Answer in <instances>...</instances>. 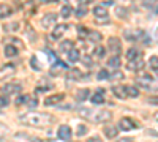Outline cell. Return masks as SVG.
<instances>
[{
	"label": "cell",
	"mask_w": 158,
	"mask_h": 142,
	"mask_svg": "<svg viewBox=\"0 0 158 142\" xmlns=\"http://www.w3.org/2000/svg\"><path fill=\"white\" fill-rule=\"evenodd\" d=\"M108 65H109L111 68H115V70H117L118 67H120V59H118V55H117V54H114V55L108 60Z\"/></svg>",
	"instance_id": "7402d4cb"
},
{
	"label": "cell",
	"mask_w": 158,
	"mask_h": 142,
	"mask_svg": "<svg viewBox=\"0 0 158 142\" xmlns=\"http://www.w3.org/2000/svg\"><path fill=\"white\" fill-rule=\"evenodd\" d=\"M81 3H82V5H85V3H90V0H81Z\"/></svg>",
	"instance_id": "c3c4849f"
},
{
	"label": "cell",
	"mask_w": 158,
	"mask_h": 142,
	"mask_svg": "<svg viewBox=\"0 0 158 142\" xmlns=\"http://www.w3.org/2000/svg\"><path fill=\"white\" fill-rule=\"evenodd\" d=\"M30 63H32V68H33L35 71H40V70H41V67H40V62L36 60V57H32Z\"/></svg>",
	"instance_id": "d590c367"
},
{
	"label": "cell",
	"mask_w": 158,
	"mask_h": 142,
	"mask_svg": "<svg viewBox=\"0 0 158 142\" xmlns=\"http://www.w3.org/2000/svg\"><path fill=\"white\" fill-rule=\"evenodd\" d=\"M84 63H85V67H89V68L92 67V60H90L89 57H85V59H84Z\"/></svg>",
	"instance_id": "bcb514c9"
},
{
	"label": "cell",
	"mask_w": 158,
	"mask_h": 142,
	"mask_svg": "<svg viewBox=\"0 0 158 142\" xmlns=\"http://www.w3.org/2000/svg\"><path fill=\"white\" fill-rule=\"evenodd\" d=\"M67 27H68V25H65V24L56 25L54 32H52V40H60V38L63 36V33L67 32Z\"/></svg>",
	"instance_id": "7c38bea8"
},
{
	"label": "cell",
	"mask_w": 158,
	"mask_h": 142,
	"mask_svg": "<svg viewBox=\"0 0 158 142\" xmlns=\"http://www.w3.org/2000/svg\"><path fill=\"white\" fill-rule=\"evenodd\" d=\"M67 54H68V60H70L71 63H76L79 59H81V55H79V51H77V49H74V47H73V49H70Z\"/></svg>",
	"instance_id": "d6986e66"
},
{
	"label": "cell",
	"mask_w": 158,
	"mask_h": 142,
	"mask_svg": "<svg viewBox=\"0 0 158 142\" xmlns=\"http://www.w3.org/2000/svg\"><path fill=\"white\" fill-rule=\"evenodd\" d=\"M48 57H49V60H51L52 63H54V62L57 60V59H56V55H54V54H52V51H48Z\"/></svg>",
	"instance_id": "7bdbcfd3"
},
{
	"label": "cell",
	"mask_w": 158,
	"mask_h": 142,
	"mask_svg": "<svg viewBox=\"0 0 158 142\" xmlns=\"http://www.w3.org/2000/svg\"><path fill=\"white\" fill-rule=\"evenodd\" d=\"M16 54H18V49H16L15 46H11V44L5 46V55H6V57H15Z\"/></svg>",
	"instance_id": "d4e9b609"
},
{
	"label": "cell",
	"mask_w": 158,
	"mask_h": 142,
	"mask_svg": "<svg viewBox=\"0 0 158 142\" xmlns=\"http://www.w3.org/2000/svg\"><path fill=\"white\" fill-rule=\"evenodd\" d=\"M85 13H87V10H85L84 6H81V8H77V10H76V16L82 18V16H85Z\"/></svg>",
	"instance_id": "b9f144b4"
},
{
	"label": "cell",
	"mask_w": 158,
	"mask_h": 142,
	"mask_svg": "<svg viewBox=\"0 0 158 142\" xmlns=\"http://www.w3.org/2000/svg\"><path fill=\"white\" fill-rule=\"evenodd\" d=\"M81 71H79V70H71L70 71V79H73V81H79V79H81Z\"/></svg>",
	"instance_id": "f546056e"
},
{
	"label": "cell",
	"mask_w": 158,
	"mask_h": 142,
	"mask_svg": "<svg viewBox=\"0 0 158 142\" xmlns=\"http://www.w3.org/2000/svg\"><path fill=\"white\" fill-rule=\"evenodd\" d=\"M87 98H89V88H81V90L76 93V101H79V103L85 101Z\"/></svg>",
	"instance_id": "44dd1931"
},
{
	"label": "cell",
	"mask_w": 158,
	"mask_h": 142,
	"mask_svg": "<svg viewBox=\"0 0 158 142\" xmlns=\"http://www.w3.org/2000/svg\"><path fill=\"white\" fill-rule=\"evenodd\" d=\"M79 114H81L82 117H89V115L92 114V109H85V108H81V109H79Z\"/></svg>",
	"instance_id": "60d3db41"
},
{
	"label": "cell",
	"mask_w": 158,
	"mask_h": 142,
	"mask_svg": "<svg viewBox=\"0 0 158 142\" xmlns=\"http://www.w3.org/2000/svg\"><path fill=\"white\" fill-rule=\"evenodd\" d=\"M136 82H138V85L142 87V88H150L152 84L155 82V77H152V76H149V74H142V76H139L138 79H136Z\"/></svg>",
	"instance_id": "277c9868"
},
{
	"label": "cell",
	"mask_w": 158,
	"mask_h": 142,
	"mask_svg": "<svg viewBox=\"0 0 158 142\" xmlns=\"http://www.w3.org/2000/svg\"><path fill=\"white\" fill-rule=\"evenodd\" d=\"M125 92H127V96H131V98H136L139 95V90L136 87H125Z\"/></svg>",
	"instance_id": "484cf974"
},
{
	"label": "cell",
	"mask_w": 158,
	"mask_h": 142,
	"mask_svg": "<svg viewBox=\"0 0 158 142\" xmlns=\"http://www.w3.org/2000/svg\"><path fill=\"white\" fill-rule=\"evenodd\" d=\"M27 104H29V108H35V106L38 104V101H36V99H32V98H30Z\"/></svg>",
	"instance_id": "ee69618b"
},
{
	"label": "cell",
	"mask_w": 158,
	"mask_h": 142,
	"mask_svg": "<svg viewBox=\"0 0 158 142\" xmlns=\"http://www.w3.org/2000/svg\"><path fill=\"white\" fill-rule=\"evenodd\" d=\"M94 14L97 16V19L103 18V19H106L108 18V10H106V5H98L94 8Z\"/></svg>",
	"instance_id": "5bb4252c"
},
{
	"label": "cell",
	"mask_w": 158,
	"mask_h": 142,
	"mask_svg": "<svg viewBox=\"0 0 158 142\" xmlns=\"http://www.w3.org/2000/svg\"><path fill=\"white\" fill-rule=\"evenodd\" d=\"M29 99H30V96H29V95H21V96L16 99V104H27Z\"/></svg>",
	"instance_id": "d6a6232c"
},
{
	"label": "cell",
	"mask_w": 158,
	"mask_h": 142,
	"mask_svg": "<svg viewBox=\"0 0 158 142\" xmlns=\"http://www.w3.org/2000/svg\"><path fill=\"white\" fill-rule=\"evenodd\" d=\"M8 104H10V99H8V96L2 95V96H0V106L5 108V106H8Z\"/></svg>",
	"instance_id": "f35d334b"
},
{
	"label": "cell",
	"mask_w": 158,
	"mask_h": 142,
	"mask_svg": "<svg viewBox=\"0 0 158 142\" xmlns=\"http://www.w3.org/2000/svg\"><path fill=\"white\" fill-rule=\"evenodd\" d=\"M112 93H114L117 98H120V99L127 98V92H125V87H123V85H114V87H112Z\"/></svg>",
	"instance_id": "2e32d148"
},
{
	"label": "cell",
	"mask_w": 158,
	"mask_h": 142,
	"mask_svg": "<svg viewBox=\"0 0 158 142\" xmlns=\"http://www.w3.org/2000/svg\"><path fill=\"white\" fill-rule=\"evenodd\" d=\"M67 70H68V65L63 63V62H60V60H56L54 65H51V74L52 76H59L60 73L67 71Z\"/></svg>",
	"instance_id": "5b68a950"
},
{
	"label": "cell",
	"mask_w": 158,
	"mask_h": 142,
	"mask_svg": "<svg viewBox=\"0 0 158 142\" xmlns=\"http://www.w3.org/2000/svg\"><path fill=\"white\" fill-rule=\"evenodd\" d=\"M118 134V126H106L104 128V136L108 139H114Z\"/></svg>",
	"instance_id": "9a60e30c"
},
{
	"label": "cell",
	"mask_w": 158,
	"mask_h": 142,
	"mask_svg": "<svg viewBox=\"0 0 158 142\" xmlns=\"http://www.w3.org/2000/svg\"><path fill=\"white\" fill-rule=\"evenodd\" d=\"M51 88H52V85H36L35 92L36 93H41V92H48V90H51Z\"/></svg>",
	"instance_id": "836d02e7"
},
{
	"label": "cell",
	"mask_w": 158,
	"mask_h": 142,
	"mask_svg": "<svg viewBox=\"0 0 158 142\" xmlns=\"http://www.w3.org/2000/svg\"><path fill=\"white\" fill-rule=\"evenodd\" d=\"M150 67H152V70H153V73H156L158 71V57L156 55H153L152 59H150Z\"/></svg>",
	"instance_id": "4dcf8cb0"
},
{
	"label": "cell",
	"mask_w": 158,
	"mask_h": 142,
	"mask_svg": "<svg viewBox=\"0 0 158 142\" xmlns=\"http://www.w3.org/2000/svg\"><path fill=\"white\" fill-rule=\"evenodd\" d=\"M56 22H57V14H56V13H46V14L43 16V19H41V25L44 29L54 27Z\"/></svg>",
	"instance_id": "3957f363"
},
{
	"label": "cell",
	"mask_w": 158,
	"mask_h": 142,
	"mask_svg": "<svg viewBox=\"0 0 158 142\" xmlns=\"http://www.w3.org/2000/svg\"><path fill=\"white\" fill-rule=\"evenodd\" d=\"M108 46H109V49H111V52H114V54H117V55H118V52L122 51V43H120V40H118V38H115V36H112V38H109V40H108Z\"/></svg>",
	"instance_id": "30bf717a"
},
{
	"label": "cell",
	"mask_w": 158,
	"mask_h": 142,
	"mask_svg": "<svg viewBox=\"0 0 158 142\" xmlns=\"http://www.w3.org/2000/svg\"><path fill=\"white\" fill-rule=\"evenodd\" d=\"M111 79H117V81H120V79H123V73L122 71H115L112 76H109Z\"/></svg>",
	"instance_id": "ab89813d"
},
{
	"label": "cell",
	"mask_w": 158,
	"mask_h": 142,
	"mask_svg": "<svg viewBox=\"0 0 158 142\" xmlns=\"http://www.w3.org/2000/svg\"><path fill=\"white\" fill-rule=\"evenodd\" d=\"M115 13H117V16L120 18V19H125V18L128 16V11H127L125 8H120V6H118V8L115 10Z\"/></svg>",
	"instance_id": "1f68e13d"
},
{
	"label": "cell",
	"mask_w": 158,
	"mask_h": 142,
	"mask_svg": "<svg viewBox=\"0 0 158 142\" xmlns=\"http://www.w3.org/2000/svg\"><path fill=\"white\" fill-rule=\"evenodd\" d=\"M73 47H74V43L71 40H63V43H60V46H59V51L60 52H68Z\"/></svg>",
	"instance_id": "ac0fdd59"
},
{
	"label": "cell",
	"mask_w": 158,
	"mask_h": 142,
	"mask_svg": "<svg viewBox=\"0 0 158 142\" xmlns=\"http://www.w3.org/2000/svg\"><path fill=\"white\" fill-rule=\"evenodd\" d=\"M63 98H65V95H62V93L51 95V96H48V98L44 99V104H46V106H56V104H59V103L63 101Z\"/></svg>",
	"instance_id": "8fae6325"
},
{
	"label": "cell",
	"mask_w": 158,
	"mask_h": 142,
	"mask_svg": "<svg viewBox=\"0 0 158 142\" xmlns=\"http://www.w3.org/2000/svg\"><path fill=\"white\" fill-rule=\"evenodd\" d=\"M142 35H144V32L139 29H128L123 32V36L127 38V41H139Z\"/></svg>",
	"instance_id": "7a4b0ae2"
},
{
	"label": "cell",
	"mask_w": 158,
	"mask_h": 142,
	"mask_svg": "<svg viewBox=\"0 0 158 142\" xmlns=\"http://www.w3.org/2000/svg\"><path fill=\"white\" fill-rule=\"evenodd\" d=\"M77 128H79V130H77V133H76L77 136H84V134L87 133V126H85V125H79Z\"/></svg>",
	"instance_id": "74e56055"
},
{
	"label": "cell",
	"mask_w": 158,
	"mask_h": 142,
	"mask_svg": "<svg viewBox=\"0 0 158 142\" xmlns=\"http://www.w3.org/2000/svg\"><path fill=\"white\" fill-rule=\"evenodd\" d=\"M40 2H43V3H56V2H59V0H40Z\"/></svg>",
	"instance_id": "7dc6e473"
},
{
	"label": "cell",
	"mask_w": 158,
	"mask_h": 142,
	"mask_svg": "<svg viewBox=\"0 0 158 142\" xmlns=\"http://www.w3.org/2000/svg\"><path fill=\"white\" fill-rule=\"evenodd\" d=\"M18 29H19V24H18V22H13V24H6V25H5V30H6V32L18 30Z\"/></svg>",
	"instance_id": "e575fe53"
},
{
	"label": "cell",
	"mask_w": 158,
	"mask_h": 142,
	"mask_svg": "<svg viewBox=\"0 0 158 142\" xmlns=\"http://www.w3.org/2000/svg\"><path fill=\"white\" fill-rule=\"evenodd\" d=\"M22 90V85L21 84H6V85H3L2 87V93L3 95H11V93H19Z\"/></svg>",
	"instance_id": "ba28073f"
},
{
	"label": "cell",
	"mask_w": 158,
	"mask_h": 142,
	"mask_svg": "<svg viewBox=\"0 0 158 142\" xmlns=\"http://www.w3.org/2000/svg\"><path fill=\"white\" fill-rule=\"evenodd\" d=\"M87 40L89 41H92V43H98V41H101V33L100 32H87Z\"/></svg>",
	"instance_id": "ffe728a7"
},
{
	"label": "cell",
	"mask_w": 158,
	"mask_h": 142,
	"mask_svg": "<svg viewBox=\"0 0 158 142\" xmlns=\"http://www.w3.org/2000/svg\"><path fill=\"white\" fill-rule=\"evenodd\" d=\"M136 128V123L131 120L130 117H123L120 122H118V130H123V131H131Z\"/></svg>",
	"instance_id": "8992f818"
},
{
	"label": "cell",
	"mask_w": 158,
	"mask_h": 142,
	"mask_svg": "<svg viewBox=\"0 0 158 142\" xmlns=\"http://www.w3.org/2000/svg\"><path fill=\"white\" fill-rule=\"evenodd\" d=\"M19 122L29 125V126L44 128V126L52 123V117L49 114H27V115H21Z\"/></svg>",
	"instance_id": "6da1fadb"
},
{
	"label": "cell",
	"mask_w": 158,
	"mask_h": 142,
	"mask_svg": "<svg viewBox=\"0 0 158 142\" xmlns=\"http://www.w3.org/2000/svg\"><path fill=\"white\" fill-rule=\"evenodd\" d=\"M138 57H141V52L138 49H130V51H127V60H133V59H138Z\"/></svg>",
	"instance_id": "cb8c5ba5"
},
{
	"label": "cell",
	"mask_w": 158,
	"mask_h": 142,
	"mask_svg": "<svg viewBox=\"0 0 158 142\" xmlns=\"http://www.w3.org/2000/svg\"><path fill=\"white\" fill-rule=\"evenodd\" d=\"M92 103H94V104H103V103H104L103 93H98V92H97V95L92 96Z\"/></svg>",
	"instance_id": "83f0119b"
},
{
	"label": "cell",
	"mask_w": 158,
	"mask_h": 142,
	"mask_svg": "<svg viewBox=\"0 0 158 142\" xmlns=\"http://www.w3.org/2000/svg\"><path fill=\"white\" fill-rule=\"evenodd\" d=\"M97 79H98V81H106V79H109V73H108L106 70H100L98 74H97Z\"/></svg>",
	"instance_id": "f1b7e54d"
},
{
	"label": "cell",
	"mask_w": 158,
	"mask_h": 142,
	"mask_svg": "<svg viewBox=\"0 0 158 142\" xmlns=\"http://www.w3.org/2000/svg\"><path fill=\"white\" fill-rule=\"evenodd\" d=\"M77 30H79V35H87V30L85 29H82V25H79V27H77Z\"/></svg>",
	"instance_id": "f6af8a7d"
},
{
	"label": "cell",
	"mask_w": 158,
	"mask_h": 142,
	"mask_svg": "<svg viewBox=\"0 0 158 142\" xmlns=\"http://www.w3.org/2000/svg\"><path fill=\"white\" fill-rule=\"evenodd\" d=\"M71 128L68 126V125H62L60 128H59V133H57V137L60 139V140H70L71 139Z\"/></svg>",
	"instance_id": "9c48e42d"
},
{
	"label": "cell",
	"mask_w": 158,
	"mask_h": 142,
	"mask_svg": "<svg viewBox=\"0 0 158 142\" xmlns=\"http://www.w3.org/2000/svg\"><path fill=\"white\" fill-rule=\"evenodd\" d=\"M128 62H130L128 63V70H131V71H138V70H142L144 68V62H142L141 57L133 59V60H128Z\"/></svg>",
	"instance_id": "4fadbf2b"
},
{
	"label": "cell",
	"mask_w": 158,
	"mask_h": 142,
	"mask_svg": "<svg viewBox=\"0 0 158 142\" xmlns=\"http://www.w3.org/2000/svg\"><path fill=\"white\" fill-rule=\"evenodd\" d=\"M71 14H73V8H71L70 5H63L62 10H60V16L67 19V18H70Z\"/></svg>",
	"instance_id": "603a6c76"
},
{
	"label": "cell",
	"mask_w": 158,
	"mask_h": 142,
	"mask_svg": "<svg viewBox=\"0 0 158 142\" xmlns=\"http://www.w3.org/2000/svg\"><path fill=\"white\" fill-rule=\"evenodd\" d=\"M104 54H106V52H104V47H103V46H97V47L94 49V57H95V59H103Z\"/></svg>",
	"instance_id": "4316f807"
},
{
	"label": "cell",
	"mask_w": 158,
	"mask_h": 142,
	"mask_svg": "<svg viewBox=\"0 0 158 142\" xmlns=\"http://www.w3.org/2000/svg\"><path fill=\"white\" fill-rule=\"evenodd\" d=\"M11 14H13V8H11L10 5H5V3L0 5V19L8 18V16H11Z\"/></svg>",
	"instance_id": "e0dca14e"
},
{
	"label": "cell",
	"mask_w": 158,
	"mask_h": 142,
	"mask_svg": "<svg viewBox=\"0 0 158 142\" xmlns=\"http://www.w3.org/2000/svg\"><path fill=\"white\" fill-rule=\"evenodd\" d=\"M112 119V114H111V111H98L97 112V115L94 117V120L97 122V123H104V122H109Z\"/></svg>",
	"instance_id": "52a82bcc"
},
{
	"label": "cell",
	"mask_w": 158,
	"mask_h": 142,
	"mask_svg": "<svg viewBox=\"0 0 158 142\" xmlns=\"http://www.w3.org/2000/svg\"><path fill=\"white\" fill-rule=\"evenodd\" d=\"M6 134H8V128H6V125L0 123V139H2V137H5Z\"/></svg>",
	"instance_id": "8d00e7d4"
}]
</instances>
